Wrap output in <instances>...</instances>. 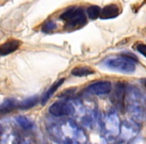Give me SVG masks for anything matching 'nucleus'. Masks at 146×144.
Segmentation results:
<instances>
[{"instance_id": "nucleus-1", "label": "nucleus", "mask_w": 146, "mask_h": 144, "mask_svg": "<svg viewBox=\"0 0 146 144\" xmlns=\"http://www.w3.org/2000/svg\"><path fill=\"white\" fill-rule=\"evenodd\" d=\"M61 20L66 21L67 29H75L83 26L87 21L83 9L79 7H71L60 15Z\"/></svg>"}, {"instance_id": "nucleus-2", "label": "nucleus", "mask_w": 146, "mask_h": 144, "mask_svg": "<svg viewBox=\"0 0 146 144\" xmlns=\"http://www.w3.org/2000/svg\"><path fill=\"white\" fill-rule=\"evenodd\" d=\"M135 59L128 55H121L120 57L110 58L105 61V65L109 69L122 73H132L135 70Z\"/></svg>"}, {"instance_id": "nucleus-3", "label": "nucleus", "mask_w": 146, "mask_h": 144, "mask_svg": "<svg viewBox=\"0 0 146 144\" xmlns=\"http://www.w3.org/2000/svg\"><path fill=\"white\" fill-rule=\"evenodd\" d=\"M124 98H125V86L122 82H117L112 92L111 101L121 112H123L124 110Z\"/></svg>"}, {"instance_id": "nucleus-4", "label": "nucleus", "mask_w": 146, "mask_h": 144, "mask_svg": "<svg viewBox=\"0 0 146 144\" xmlns=\"http://www.w3.org/2000/svg\"><path fill=\"white\" fill-rule=\"evenodd\" d=\"M112 90V85L108 81H100L89 85L85 89V92L92 95H103L108 94Z\"/></svg>"}, {"instance_id": "nucleus-5", "label": "nucleus", "mask_w": 146, "mask_h": 144, "mask_svg": "<svg viewBox=\"0 0 146 144\" xmlns=\"http://www.w3.org/2000/svg\"><path fill=\"white\" fill-rule=\"evenodd\" d=\"M49 112L54 116L70 115L74 112V108L72 105L65 102H55L49 108Z\"/></svg>"}, {"instance_id": "nucleus-6", "label": "nucleus", "mask_w": 146, "mask_h": 144, "mask_svg": "<svg viewBox=\"0 0 146 144\" xmlns=\"http://www.w3.org/2000/svg\"><path fill=\"white\" fill-rule=\"evenodd\" d=\"M20 45L21 42L17 39H9L0 46V55L5 56L7 54H10L17 50L20 47Z\"/></svg>"}, {"instance_id": "nucleus-7", "label": "nucleus", "mask_w": 146, "mask_h": 144, "mask_svg": "<svg viewBox=\"0 0 146 144\" xmlns=\"http://www.w3.org/2000/svg\"><path fill=\"white\" fill-rule=\"evenodd\" d=\"M120 8L116 4H108L102 8L101 15L100 18L101 19H112L115 18L119 15Z\"/></svg>"}, {"instance_id": "nucleus-8", "label": "nucleus", "mask_w": 146, "mask_h": 144, "mask_svg": "<svg viewBox=\"0 0 146 144\" xmlns=\"http://www.w3.org/2000/svg\"><path fill=\"white\" fill-rule=\"evenodd\" d=\"M64 81H65V79L64 78H61V79H59V80H57L55 83H53V85L51 86L50 88H49L48 90L46 91V93L43 95V97H42V104H45L46 103V101L49 99V98L51 97V95L52 94H54V92L56 91L57 89H58L59 87H60L61 85H62L63 83H64Z\"/></svg>"}, {"instance_id": "nucleus-9", "label": "nucleus", "mask_w": 146, "mask_h": 144, "mask_svg": "<svg viewBox=\"0 0 146 144\" xmlns=\"http://www.w3.org/2000/svg\"><path fill=\"white\" fill-rule=\"evenodd\" d=\"M93 73H94L93 69H91L90 67H76V68L71 70V74L74 76H77V77L91 75Z\"/></svg>"}, {"instance_id": "nucleus-10", "label": "nucleus", "mask_w": 146, "mask_h": 144, "mask_svg": "<svg viewBox=\"0 0 146 144\" xmlns=\"http://www.w3.org/2000/svg\"><path fill=\"white\" fill-rule=\"evenodd\" d=\"M102 8H100L97 5H91L87 8V17L91 20H95L97 18H100V15H101Z\"/></svg>"}, {"instance_id": "nucleus-11", "label": "nucleus", "mask_w": 146, "mask_h": 144, "mask_svg": "<svg viewBox=\"0 0 146 144\" xmlns=\"http://www.w3.org/2000/svg\"><path fill=\"white\" fill-rule=\"evenodd\" d=\"M17 106L16 102L13 101V100H6L4 103L1 105V111L2 113H7V112H10L11 110H13Z\"/></svg>"}, {"instance_id": "nucleus-12", "label": "nucleus", "mask_w": 146, "mask_h": 144, "mask_svg": "<svg viewBox=\"0 0 146 144\" xmlns=\"http://www.w3.org/2000/svg\"><path fill=\"white\" fill-rule=\"evenodd\" d=\"M37 102H38V97H31L29 99L25 100L24 102H22L19 105V107L22 108V109H28V108L33 107L35 104H37Z\"/></svg>"}, {"instance_id": "nucleus-13", "label": "nucleus", "mask_w": 146, "mask_h": 144, "mask_svg": "<svg viewBox=\"0 0 146 144\" xmlns=\"http://www.w3.org/2000/svg\"><path fill=\"white\" fill-rule=\"evenodd\" d=\"M17 122L20 124L21 127L25 128V129H28V128H30L31 126H32V123H31L27 118L23 117V116H19V117L17 118Z\"/></svg>"}, {"instance_id": "nucleus-14", "label": "nucleus", "mask_w": 146, "mask_h": 144, "mask_svg": "<svg viewBox=\"0 0 146 144\" xmlns=\"http://www.w3.org/2000/svg\"><path fill=\"white\" fill-rule=\"evenodd\" d=\"M55 27H56V25H55L52 21H48V22H46L44 25H43L42 31L43 32H50V31L54 30Z\"/></svg>"}, {"instance_id": "nucleus-15", "label": "nucleus", "mask_w": 146, "mask_h": 144, "mask_svg": "<svg viewBox=\"0 0 146 144\" xmlns=\"http://www.w3.org/2000/svg\"><path fill=\"white\" fill-rule=\"evenodd\" d=\"M136 50L138 51V52L139 53H141L142 55H144V56L146 57V45L145 44H141V43H140V44H137L136 45Z\"/></svg>"}, {"instance_id": "nucleus-16", "label": "nucleus", "mask_w": 146, "mask_h": 144, "mask_svg": "<svg viewBox=\"0 0 146 144\" xmlns=\"http://www.w3.org/2000/svg\"><path fill=\"white\" fill-rule=\"evenodd\" d=\"M145 82H146V81H145Z\"/></svg>"}]
</instances>
